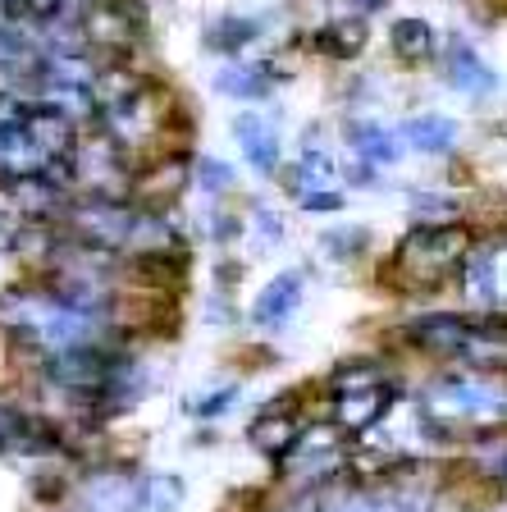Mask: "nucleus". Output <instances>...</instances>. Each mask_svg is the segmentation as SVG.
Segmentation results:
<instances>
[{
	"mask_svg": "<svg viewBox=\"0 0 507 512\" xmlns=\"http://www.w3.org/2000/svg\"><path fill=\"white\" fill-rule=\"evenodd\" d=\"M0 325L19 334L23 343H32V348L60 352L78 348V343H96L106 320L83 316L78 307L55 298L51 288H5L0 293Z\"/></svg>",
	"mask_w": 507,
	"mask_h": 512,
	"instance_id": "obj_1",
	"label": "nucleus"
},
{
	"mask_svg": "<svg viewBox=\"0 0 507 512\" xmlns=\"http://www.w3.org/2000/svg\"><path fill=\"white\" fill-rule=\"evenodd\" d=\"M407 339L425 352H439L448 362H466L476 371H498L503 366V334L498 320L485 330V320L457 316V311H434V316H416L407 325Z\"/></svg>",
	"mask_w": 507,
	"mask_h": 512,
	"instance_id": "obj_2",
	"label": "nucleus"
},
{
	"mask_svg": "<svg viewBox=\"0 0 507 512\" xmlns=\"http://www.w3.org/2000/svg\"><path fill=\"white\" fill-rule=\"evenodd\" d=\"M476 234L462 220H425L398 243V270L421 288H439L453 270H462V256L471 252Z\"/></svg>",
	"mask_w": 507,
	"mask_h": 512,
	"instance_id": "obj_3",
	"label": "nucleus"
},
{
	"mask_svg": "<svg viewBox=\"0 0 507 512\" xmlns=\"http://www.w3.org/2000/svg\"><path fill=\"white\" fill-rule=\"evenodd\" d=\"M60 220H64V234L74 243L101 247V252H128L138 211L124 197H83V202H69V211Z\"/></svg>",
	"mask_w": 507,
	"mask_h": 512,
	"instance_id": "obj_4",
	"label": "nucleus"
},
{
	"mask_svg": "<svg viewBox=\"0 0 507 512\" xmlns=\"http://www.w3.org/2000/svg\"><path fill=\"white\" fill-rule=\"evenodd\" d=\"M425 421H439V426H453V421H485V416L503 412V394L494 384H485L480 375H439V380L425 389L421 398Z\"/></svg>",
	"mask_w": 507,
	"mask_h": 512,
	"instance_id": "obj_5",
	"label": "nucleus"
},
{
	"mask_svg": "<svg viewBox=\"0 0 507 512\" xmlns=\"http://www.w3.org/2000/svg\"><path fill=\"white\" fill-rule=\"evenodd\" d=\"M119 362V352L106 348V343L96 339V343H78V348H60V352H46V380L60 384V389H69V394L78 398H101V389H106L110 371H115Z\"/></svg>",
	"mask_w": 507,
	"mask_h": 512,
	"instance_id": "obj_6",
	"label": "nucleus"
},
{
	"mask_svg": "<svg viewBox=\"0 0 507 512\" xmlns=\"http://www.w3.org/2000/svg\"><path fill=\"white\" fill-rule=\"evenodd\" d=\"M124 183H128L124 151L106 133L74 142V151H69V188H83L87 197H124Z\"/></svg>",
	"mask_w": 507,
	"mask_h": 512,
	"instance_id": "obj_7",
	"label": "nucleus"
},
{
	"mask_svg": "<svg viewBox=\"0 0 507 512\" xmlns=\"http://www.w3.org/2000/svg\"><path fill=\"white\" fill-rule=\"evenodd\" d=\"M229 133L238 138V147H243L247 165L256 174H275L284 165V138H279L275 119H265V110H238L229 119Z\"/></svg>",
	"mask_w": 507,
	"mask_h": 512,
	"instance_id": "obj_8",
	"label": "nucleus"
},
{
	"mask_svg": "<svg viewBox=\"0 0 507 512\" xmlns=\"http://www.w3.org/2000/svg\"><path fill=\"white\" fill-rule=\"evenodd\" d=\"M302 298H307V275L302 270H279L275 279H265V288L256 293L252 302V325L256 330H284L288 320L297 316V307H302Z\"/></svg>",
	"mask_w": 507,
	"mask_h": 512,
	"instance_id": "obj_9",
	"label": "nucleus"
},
{
	"mask_svg": "<svg viewBox=\"0 0 507 512\" xmlns=\"http://www.w3.org/2000/svg\"><path fill=\"white\" fill-rule=\"evenodd\" d=\"M398 398H402V389L393 380L366 384V389H352V394H338V426L348 430V435H370V430L393 412Z\"/></svg>",
	"mask_w": 507,
	"mask_h": 512,
	"instance_id": "obj_10",
	"label": "nucleus"
},
{
	"mask_svg": "<svg viewBox=\"0 0 507 512\" xmlns=\"http://www.w3.org/2000/svg\"><path fill=\"white\" fill-rule=\"evenodd\" d=\"M462 284H466V298L476 302L485 311L503 307V243H489V247H471L462 256Z\"/></svg>",
	"mask_w": 507,
	"mask_h": 512,
	"instance_id": "obj_11",
	"label": "nucleus"
},
{
	"mask_svg": "<svg viewBox=\"0 0 507 512\" xmlns=\"http://www.w3.org/2000/svg\"><path fill=\"white\" fill-rule=\"evenodd\" d=\"M444 83L462 96H489L494 92V69H489V60L466 42V37H457V32L444 42Z\"/></svg>",
	"mask_w": 507,
	"mask_h": 512,
	"instance_id": "obj_12",
	"label": "nucleus"
},
{
	"mask_svg": "<svg viewBox=\"0 0 507 512\" xmlns=\"http://www.w3.org/2000/svg\"><path fill=\"white\" fill-rule=\"evenodd\" d=\"M87 512H138L142 508V480L128 471H96L83 485Z\"/></svg>",
	"mask_w": 507,
	"mask_h": 512,
	"instance_id": "obj_13",
	"label": "nucleus"
},
{
	"mask_svg": "<svg viewBox=\"0 0 507 512\" xmlns=\"http://www.w3.org/2000/svg\"><path fill=\"white\" fill-rule=\"evenodd\" d=\"M348 147L361 165H370V170H389V165L402 160V151H407L398 133L384 128V124H375V119H352L348 124Z\"/></svg>",
	"mask_w": 507,
	"mask_h": 512,
	"instance_id": "obj_14",
	"label": "nucleus"
},
{
	"mask_svg": "<svg viewBox=\"0 0 507 512\" xmlns=\"http://www.w3.org/2000/svg\"><path fill=\"white\" fill-rule=\"evenodd\" d=\"M398 138L412 151H421V156H448L457 147V119L439 115V110H421V115H412L402 124Z\"/></svg>",
	"mask_w": 507,
	"mask_h": 512,
	"instance_id": "obj_15",
	"label": "nucleus"
},
{
	"mask_svg": "<svg viewBox=\"0 0 507 512\" xmlns=\"http://www.w3.org/2000/svg\"><path fill=\"white\" fill-rule=\"evenodd\" d=\"M279 74L270 64H243V60H229L215 74V92L224 96H238V101H265V96L275 92Z\"/></svg>",
	"mask_w": 507,
	"mask_h": 512,
	"instance_id": "obj_16",
	"label": "nucleus"
},
{
	"mask_svg": "<svg viewBox=\"0 0 507 512\" xmlns=\"http://www.w3.org/2000/svg\"><path fill=\"white\" fill-rule=\"evenodd\" d=\"M320 188H338V165H334L329 151L302 147V156H297V165H293V183H288V192L302 197V192H320Z\"/></svg>",
	"mask_w": 507,
	"mask_h": 512,
	"instance_id": "obj_17",
	"label": "nucleus"
},
{
	"mask_svg": "<svg viewBox=\"0 0 507 512\" xmlns=\"http://www.w3.org/2000/svg\"><path fill=\"white\" fill-rule=\"evenodd\" d=\"M32 55H37V23L0 10V69L23 64V60H32Z\"/></svg>",
	"mask_w": 507,
	"mask_h": 512,
	"instance_id": "obj_18",
	"label": "nucleus"
},
{
	"mask_svg": "<svg viewBox=\"0 0 507 512\" xmlns=\"http://www.w3.org/2000/svg\"><path fill=\"white\" fill-rule=\"evenodd\" d=\"M389 42L398 51V60H412V64L439 51V37H434V28L425 19H398L389 28Z\"/></svg>",
	"mask_w": 507,
	"mask_h": 512,
	"instance_id": "obj_19",
	"label": "nucleus"
},
{
	"mask_svg": "<svg viewBox=\"0 0 507 512\" xmlns=\"http://www.w3.org/2000/svg\"><path fill=\"white\" fill-rule=\"evenodd\" d=\"M361 32H366V23L361 19H348V23H329L325 32H316L320 37V51L325 55H338V60H348V55H357L361 46H366V37H361Z\"/></svg>",
	"mask_w": 507,
	"mask_h": 512,
	"instance_id": "obj_20",
	"label": "nucleus"
},
{
	"mask_svg": "<svg viewBox=\"0 0 507 512\" xmlns=\"http://www.w3.org/2000/svg\"><path fill=\"white\" fill-rule=\"evenodd\" d=\"M256 32H261V23H256V19H243V14H229V19H220V23L211 28V46H215V51L238 55L243 46H252V42H256Z\"/></svg>",
	"mask_w": 507,
	"mask_h": 512,
	"instance_id": "obj_21",
	"label": "nucleus"
},
{
	"mask_svg": "<svg viewBox=\"0 0 507 512\" xmlns=\"http://www.w3.org/2000/svg\"><path fill=\"white\" fill-rule=\"evenodd\" d=\"M183 503V480L169 476V471H156V476L142 480V508L151 512H174Z\"/></svg>",
	"mask_w": 507,
	"mask_h": 512,
	"instance_id": "obj_22",
	"label": "nucleus"
},
{
	"mask_svg": "<svg viewBox=\"0 0 507 512\" xmlns=\"http://www.w3.org/2000/svg\"><path fill=\"white\" fill-rule=\"evenodd\" d=\"M366 247H370V234L366 229H348V224H338V229H329L320 238V252L329 261H357V256H366Z\"/></svg>",
	"mask_w": 507,
	"mask_h": 512,
	"instance_id": "obj_23",
	"label": "nucleus"
},
{
	"mask_svg": "<svg viewBox=\"0 0 507 512\" xmlns=\"http://www.w3.org/2000/svg\"><path fill=\"white\" fill-rule=\"evenodd\" d=\"M407 206H412L416 220H448V215L462 211L457 197H448V192H425V188H407Z\"/></svg>",
	"mask_w": 507,
	"mask_h": 512,
	"instance_id": "obj_24",
	"label": "nucleus"
},
{
	"mask_svg": "<svg viewBox=\"0 0 507 512\" xmlns=\"http://www.w3.org/2000/svg\"><path fill=\"white\" fill-rule=\"evenodd\" d=\"M192 183H197L201 192H211V197H220V192H229L233 183H238V170H233L229 160L197 156V174H192Z\"/></svg>",
	"mask_w": 507,
	"mask_h": 512,
	"instance_id": "obj_25",
	"label": "nucleus"
},
{
	"mask_svg": "<svg viewBox=\"0 0 507 512\" xmlns=\"http://www.w3.org/2000/svg\"><path fill=\"white\" fill-rule=\"evenodd\" d=\"M238 384H220V389H211L206 398H192L188 403V416H197V421H215V416H224L233 403H238Z\"/></svg>",
	"mask_w": 507,
	"mask_h": 512,
	"instance_id": "obj_26",
	"label": "nucleus"
},
{
	"mask_svg": "<svg viewBox=\"0 0 507 512\" xmlns=\"http://www.w3.org/2000/svg\"><path fill=\"white\" fill-rule=\"evenodd\" d=\"M380 380H389L384 375V366L375 362H352V366H343V371H334V389L338 394H352V389H366V384H380Z\"/></svg>",
	"mask_w": 507,
	"mask_h": 512,
	"instance_id": "obj_27",
	"label": "nucleus"
},
{
	"mask_svg": "<svg viewBox=\"0 0 507 512\" xmlns=\"http://www.w3.org/2000/svg\"><path fill=\"white\" fill-rule=\"evenodd\" d=\"M297 206L311 215H325V211H343V192L338 188H320V192H302L297 197Z\"/></svg>",
	"mask_w": 507,
	"mask_h": 512,
	"instance_id": "obj_28",
	"label": "nucleus"
},
{
	"mask_svg": "<svg viewBox=\"0 0 507 512\" xmlns=\"http://www.w3.org/2000/svg\"><path fill=\"white\" fill-rule=\"evenodd\" d=\"M252 229H256V238H261V243H270V247L284 238V220H279V211H256L252 215Z\"/></svg>",
	"mask_w": 507,
	"mask_h": 512,
	"instance_id": "obj_29",
	"label": "nucleus"
},
{
	"mask_svg": "<svg viewBox=\"0 0 507 512\" xmlns=\"http://www.w3.org/2000/svg\"><path fill=\"white\" fill-rule=\"evenodd\" d=\"M23 110H28V106H23L19 96L0 92V133H5V128H14V124H19V119H23Z\"/></svg>",
	"mask_w": 507,
	"mask_h": 512,
	"instance_id": "obj_30",
	"label": "nucleus"
},
{
	"mask_svg": "<svg viewBox=\"0 0 507 512\" xmlns=\"http://www.w3.org/2000/svg\"><path fill=\"white\" fill-rule=\"evenodd\" d=\"M14 266H19V256L0 252V293H5V288H14Z\"/></svg>",
	"mask_w": 507,
	"mask_h": 512,
	"instance_id": "obj_31",
	"label": "nucleus"
},
{
	"mask_svg": "<svg viewBox=\"0 0 507 512\" xmlns=\"http://www.w3.org/2000/svg\"><path fill=\"white\" fill-rule=\"evenodd\" d=\"M384 5H389V0H357V10H361V14H370V10H384Z\"/></svg>",
	"mask_w": 507,
	"mask_h": 512,
	"instance_id": "obj_32",
	"label": "nucleus"
},
{
	"mask_svg": "<svg viewBox=\"0 0 507 512\" xmlns=\"http://www.w3.org/2000/svg\"><path fill=\"white\" fill-rule=\"evenodd\" d=\"M23 5H28V0H0V10L5 14H23Z\"/></svg>",
	"mask_w": 507,
	"mask_h": 512,
	"instance_id": "obj_33",
	"label": "nucleus"
}]
</instances>
